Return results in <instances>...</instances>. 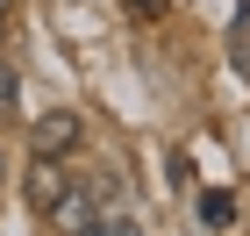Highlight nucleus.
I'll list each match as a JSON object with an SVG mask.
<instances>
[{
    "mask_svg": "<svg viewBox=\"0 0 250 236\" xmlns=\"http://www.w3.org/2000/svg\"><path fill=\"white\" fill-rule=\"evenodd\" d=\"M79 143H86V115H79V107H58V115H43V122H36L29 150H43V157H72Z\"/></svg>",
    "mask_w": 250,
    "mask_h": 236,
    "instance_id": "obj_1",
    "label": "nucleus"
},
{
    "mask_svg": "<svg viewBox=\"0 0 250 236\" xmlns=\"http://www.w3.org/2000/svg\"><path fill=\"white\" fill-rule=\"evenodd\" d=\"M64 186H72V165H64V157H29V179H21V193H29V208H36V215H50V208H58V193Z\"/></svg>",
    "mask_w": 250,
    "mask_h": 236,
    "instance_id": "obj_2",
    "label": "nucleus"
},
{
    "mask_svg": "<svg viewBox=\"0 0 250 236\" xmlns=\"http://www.w3.org/2000/svg\"><path fill=\"white\" fill-rule=\"evenodd\" d=\"M93 215H100L93 200L79 193V186H64V193H58V208H50V229H58V236H86V229H93Z\"/></svg>",
    "mask_w": 250,
    "mask_h": 236,
    "instance_id": "obj_3",
    "label": "nucleus"
},
{
    "mask_svg": "<svg viewBox=\"0 0 250 236\" xmlns=\"http://www.w3.org/2000/svg\"><path fill=\"white\" fill-rule=\"evenodd\" d=\"M200 222H208V229H229V222H236V193H229V186L200 193Z\"/></svg>",
    "mask_w": 250,
    "mask_h": 236,
    "instance_id": "obj_4",
    "label": "nucleus"
},
{
    "mask_svg": "<svg viewBox=\"0 0 250 236\" xmlns=\"http://www.w3.org/2000/svg\"><path fill=\"white\" fill-rule=\"evenodd\" d=\"M86 236H143V229H136L129 208H107V215H93V229H86Z\"/></svg>",
    "mask_w": 250,
    "mask_h": 236,
    "instance_id": "obj_5",
    "label": "nucleus"
},
{
    "mask_svg": "<svg viewBox=\"0 0 250 236\" xmlns=\"http://www.w3.org/2000/svg\"><path fill=\"white\" fill-rule=\"evenodd\" d=\"M229 58H236V72L250 79V7L236 15V29H229Z\"/></svg>",
    "mask_w": 250,
    "mask_h": 236,
    "instance_id": "obj_6",
    "label": "nucleus"
},
{
    "mask_svg": "<svg viewBox=\"0 0 250 236\" xmlns=\"http://www.w3.org/2000/svg\"><path fill=\"white\" fill-rule=\"evenodd\" d=\"M0 179H7V150H0Z\"/></svg>",
    "mask_w": 250,
    "mask_h": 236,
    "instance_id": "obj_7",
    "label": "nucleus"
},
{
    "mask_svg": "<svg viewBox=\"0 0 250 236\" xmlns=\"http://www.w3.org/2000/svg\"><path fill=\"white\" fill-rule=\"evenodd\" d=\"M7 7H15V0H0V15H7Z\"/></svg>",
    "mask_w": 250,
    "mask_h": 236,
    "instance_id": "obj_8",
    "label": "nucleus"
}]
</instances>
